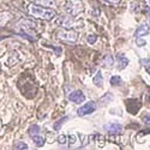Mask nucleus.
I'll list each match as a JSON object with an SVG mask.
<instances>
[{
	"mask_svg": "<svg viewBox=\"0 0 150 150\" xmlns=\"http://www.w3.org/2000/svg\"><path fill=\"white\" fill-rule=\"evenodd\" d=\"M58 39L66 43H74L78 39V34L76 31H61L58 34Z\"/></svg>",
	"mask_w": 150,
	"mask_h": 150,
	"instance_id": "2",
	"label": "nucleus"
},
{
	"mask_svg": "<svg viewBox=\"0 0 150 150\" xmlns=\"http://www.w3.org/2000/svg\"><path fill=\"white\" fill-rule=\"evenodd\" d=\"M142 121L144 122V125H150V114H146L142 118Z\"/></svg>",
	"mask_w": 150,
	"mask_h": 150,
	"instance_id": "15",
	"label": "nucleus"
},
{
	"mask_svg": "<svg viewBox=\"0 0 150 150\" xmlns=\"http://www.w3.org/2000/svg\"><path fill=\"white\" fill-rule=\"evenodd\" d=\"M148 4H149V5H150V0H148Z\"/></svg>",
	"mask_w": 150,
	"mask_h": 150,
	"instance_id": "23",
	"label": "nucleus"
},
{
	"mask_svg": "<svg viewBox=\"0 0 150 150\" xmlns=\"http://www.w3.org/2000/svg\"><path fill=\"white\" fill-rule=\"evenodd\" d=\"M95 110H96V103L94 101H89L77 110V114L79 117H85V115H89V114L94 113Z\"/></svg>",
	"mask_w": 150,
	"mask_h": 150,
	"instance_id": "4",
	"label": "nucleus"
},
{
	"mask_svg": "<svg viewBox=\"0 0 150 150\" xmlns=\"http://www.w3.org/2000/svg\"><path fill=\"white\" fill-rule=\"evenodd\" d=\"M103 1L107 4H110V5H117L120 3V0H103Z\"/></svg>",
	"mask_w": 150,
	"mask_h": 150,
	"instance_id": "18",
	"label": "nucleus"
},
{
	"mask_svg": "<svg viewBox=\"0 0 150 150\" xmlns=\"http://www.w3.org/2000/svg\"><path fill=\"white\" fill-rule=\"evenodd\" d=\"M118 59H119V69H125L127 65H129V59L125 57V54H122V53H120V54H118Z\"/></svg>",
	"mask_w": 150,
	"mask_h": 150,
	"instance_id": "8",
	"label": "nucleus"
},
{
	"mask_svg": "<svg viewBox=\"0 0 150 150\" xmlns=\"http://www.w3.org/2000/svg\"><path fill=\"white\" fill-rule=\"evenodd\" d=\"M149 102H150V97H149Z\"/></svg>",
	"mask_w": 150,
	"mask_h": 150,
	"instance_id": "24",
	"label": "nucleus"
},
{
	"mask_svg": "<svg viewBox=\"0 0 150 150\" xmlns=\"http://www.w3.org/2000/svg\"><path fill=\"white\" fill-rule=\"evenodd\" d=\"M145 45H146V41H145V40H142L141 37H138V39H137V46L142 47V46H145Z\"/></svg>",
	"mask_w": 150,
	"mask_h": 150,
	"instance_id": "16",
	"label": "nucleus"
},
{
	"mask_svg": "<svg viewBox=\"0 0 150 150\" xmlns=\"http://www.w3.org/2000/svg\"><path fill=\"white\" fill-rule=\"evenodd\" d=\"M69 98L71 100L72 102H74V103H82L85 100V96H84V94L81 90H76V91H73V93L70 94Z\"/></svg>",
	"mask_w": 150,
	"mask_h": 150,
	"instance_id": "7",
	"label": "nucleus"
},
{
	"mask_svg": "<svg viewBox=\"0 0 150 150\" xmlns=\"http://www.w3.org/2000/svg\"><path fill=\"white\" fill-rule=\"evenodd\" d=\"M150 34V24H148V23H144V24H142V25L136 30V33H134V36L138 39V37H143V36H146V35H149Z\"/></svg>",
	"mask_w": 150,
	"mask_h": 150,
	"instance_id": "6",
	"label": "nucleus"
},
{
	"mask_svg": "<svg viewBox=\"0 0 150 150\" xmlns=\"http://www.w3.org/2000/svg\"><path fill=\"white\" fill-rule=\"evenodd\" d=\"M33 137V141L35 142V144L37 145V146H42L43 144H45V138L42 136H40L39 133L37 134H34V136H31Z\"/></svg>",
	"mask_w": 150,
	"mask_h": 150,
	"instance_id": "9",
	"label": "nucleus"
},
{
	"mask_svg": "<svg viewBox=\"0 0 150 150\" xmlns=\"http://www.w3.org/2000/svg\"><path fill=\"white\" fill-rule=\"evenodd\" d=\"M59 24H60V25H62V27H66V28L72 27L71 19H69V18H62V19H59Z\"/></svg>",
	"mask_w": 150,
	"mask_h": 150,
	"instance_id": "11",
	"label": "nucleus"
},
{
	"mask_svg": "<svg viewBox=\"0 0 150 150\" xmlns=\"http://www.w3.org/2000/svg\"><path fill=\"white\" fill-rule=\"evenodd\" d=\"M40 132V127L37 126V125H33V126L29 129V133H30V136H34V134H37Z\"/></svg>",
	"mask_w": 150,
	"mask_h": 150,
	"instance_id": "13",
	"label": "nucleus"
},
{
	"mask_svg": "<svg viewBox=\"0 0 150 150\" xmlns=\"http://www.w3.org/2000/svg\"><path fill=\"white\" fill-rule=\"evenodd\" d=\"M94 83H95L97 86H101V85H102V74H101V72H97L96 77L94 78Z\"/></svg>",
	"mask_w": 150,
	"mask_h": 150,
	"instance_id": "12",
	"label": "nucleus"
},
{
	"mask_svg": "<svg viewBox=\"0 0 150 150\" xmlns=\"http://www.w3.org/2000/svg\"><path fill=\"white\" fill-rule=\"evenodd\" d=\"M16 149H28V145L25 143H18Z\"/></svg>",
	"mask_w": 150,
	"mask_h": 150,
	"instance_id": "20",
	"label": "nucleus"
},
{
	"mask_svg": "<svg viewBox=\"0 0 150 150\" xmlns=\"http://www.w3.org/2000/svg\"><path fill=\"white\" fill-rule=\"evenodd\" d=\"M28 12L29 15L35 17V18H40L43 21H51L55 16V11L48 7H43L41 5L37 4H29L28 5Z\"/></svg>",
	"mask_w": 150,
	"mask_h": 150,
	"instance_id": "1",
	"label": "nucleus"
},
{
	"mask_svg": "<svg viewBox=\"0 0 150 150\" xmlns=\"http://www.w3.org/2000/svg\"><path fill=\"white\" fill-rule=\"evenodd\" d=\"M105 65L107 66V67H110L112 65H113V57H108L107 58V60H106V62H105Z\"/></svg>",
	"mask_w": 150,
	"mask_h": 150,
	"instance_id": "14",
	"label": "nucleus"
},
{
	"mask_svg": "<svg viewBox=\"0 0 150 150\" xmlns=\"http://www.w3.org/2000/svg\"><path fill=\"white\" fill-rule=\"evenodd\" d=\"M40 4H46V5H52L53 4V0H37Z\"/></svg>",
	"mask_w": 150,
	"mask_h": 150,
	"instance_id": "19",
	"label": "nucleus"
},
{
	"mask_svg": "<svg viewBox=\"0 0 150 150\" xmlns=\"http://www.w3.org/2000/svg\"><path fill=\"white\" fill-rule=\"evenodd\" d=\"M105 129L109 134H119L122 132V126L118 122H109L105 126Z\"/></svg>",
	"mask_w": 150,
	"mask_h": 150,
	"instance_id": "5",
	"label": "nucleus"
},
{
	"mask_svg": "<svg viewBox=\"0 0 150 150\" xmlns=\"http://www.w3.org/2000/svg\"><path fill=\"white\" fill-rule=\"evenodd\" d=\"M146 72L150 74V65H148V66H146Z\"/></svg>",
	"mask_w": 150,
	"mask_h": 150,
	"instance_id": "22",
	"label": "nucleus"
},
{
	"mask_svg": "<svg viewBox=\"0 0 150 150\" xmlns=\"http://www.w3.org/2000/svg\"><path fill=\"white\" fill-rule=\"evenodd\" d=\"M58 141H59V143H65V142H66V139H65V136H60Z\"/></svg>",
	"mask_w": 150,
	"mask_h": 150,
	"instance_id": "21",
	"label": "nucleus"
},
{
	"mask_svg": "<svg viewBox=\"0 0 150 150\" xmlns=\"http://www.w3.org/2000/svg\"><path fill=\"white\" fill-rule=\"evenodd\" d=\"M125 106H126L129 113L137 114L139 112V109H141L142 103L138 101V100H136V98H129V100L125 101Z\"/></svg>",
	"mask_w": 150,
	"mask_h": 150,
	"instance_id": "3",
	"label": "nucleus"
},
{
	"mask_svg": "<svg viewBox=\"0 0 150 150\" xmlns=\"http://www.w3.org/2000/svg\"><path fill=\"white\" fill-rule=\"evenodd\" d=\"M96 40H97L96 35H89V36H88V41H89L90 43H94V42H96Z\"/></svg>",
	"mask_w": 150,
	"mask_h": 150,
	"instance_id": "17",
	"label": "nucleus"
},
{
	"mask_svg": "<svg viewBox=\"0 0 150 150\" xmlns=\"http://www.w3.org/2000/svg\"><path fill=\"white\" fill-rule=\"evenodd\" d=\"M110 84L112 85H115V86H119V85H122V81L119 76H113L110 78Z\"/></svg>",
	"mask_w": 150,
	"mask_h": 150,
	"instance_id": "10",
	"label": "nucleus"
}]
</instances>
